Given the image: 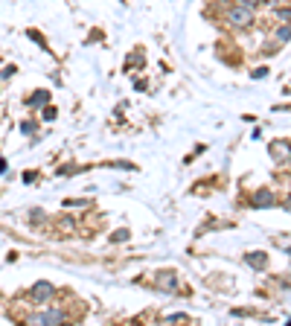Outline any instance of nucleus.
Returning a JSON list of instances; mask_svg holds the SVG:
<instances>
[{
	"label": "nucleus",
	"instance_id": "f257e3e1",
	"mask_svg": "<svg viewBox=\"0 0 291 326\" xmlns=\"http://www.w3.org/2000/svg\"><path fill=\"white\" fill-rule=\"evenodd\" d=\"M227 20H230L233 26H251V23H254V12L239 3V6H230V9H227Z\"/></svg>",
	"mask_w": 291,
	"mask_h": 326
},
{
	"label": "nucleus",
	"instance_id": "f03ea898",
	"mask_svg": "<svg viewBox=\"0 0 291 326\" xmlns=\"http://www.w3.org/2000/svg\"><path fill=\"white\" fill-rule=\"evenodd\" d=\"M29 297H32V303H50L52 297H55V289H52L50 283H38L32 292H29Z\"/></svg>",
	"mask_w": 291,
	"mask_h": 326
},
{
	"label": "nucleus",
	"instance_id": "7ed1b4c3",
	"mask_svg": "<svg viewBox=\"0 0 291 326\" xmlns=\"http://www.w3.org/2000/svg\"><path fill=\"white\" fill-rule=\"evenodd\" d=\"M29 321H32V324H61L64 315H61L58 309H50V312H38V315H32Z\"/></svg>",
	"mask_w": 291,
	"mask_h": 326
},
{
	"label": "nucleus",
	"instance_id": "20e7f679",
	"mask_svg": "<svg viewBox=\"0 0 291 326\" xmlns=\"http://www.w3.org/2000/svg\"><path fill=\"white\" fill-rule=\"evenodd\" d=\"M271 155H274V160H280V163L291 160V143H283V140L271 143Z\"/></svg>",
	"mask_w": 291,
	"mask_h": 326
},
{
	"label": "nucleus",
	"instance_id": "39448f33",
	"mask_svg": "<svg viewBox=\"0 0 291 326\" xmlns=\"http://www.w3.org/2000/svg\"><path fill=\"white\" fill-rule=\"evenodd\" d=\"M154 286H157V289H166V292H175V289H178V280H175V274L166 271V274H157Z\"/></svg>",
	"mask_w": 291,
	"mask_h": 326
},
{
	"label": "nucleus",
	"instance_id": "423d86ee",
	"mask_svg": "<svg viewBox=\"0 0 291 326\" xmlns=\"http://www.w3.org/2000/svg\"><path fill=\"white\" fill-rule=\"evenodd\" d=\"M271 204H274V195L268 189H259L257 195H254V207H271Z\"/></svg>",
	"mask_w": 291,
	"mask_h": 326
},
{
	"label": "nucleus",
	"instance_id": "0eeeda50",
	"mask_svg": "<svg viewBox=\"0 0 291 326\" xmlns=\"http://www.w3.org/2000/svg\"><path fill=\"white\" fill-rule=\"evenodd\" d=\"M47 99H50V93H47V90H38L35 96H29V105H32V108H41Z\"/></svg>",
	"mask_w": 291,
	"mask_h": 326
},
{
	"label": "nucleus",
	"instance_id": "6e6552de",
	"mask_svg": "<svg viewBox=\"0 0 291 326\" xmlns=\"http://www.w3.org/2000/svg\"><path fill=\"white\" fill-rule=\"evenodd\" d=\"M248 262L257 265V268H262V265H265V257H248Z\"/></svg>",
	"mask_w": 291,
	"mask_h": 326
},
{
	"label": "nucleus",
	"instance_id": "1a4fd4ad",
	"mask_svg": "<svg viewBox=\"0 0 291 326\" xmlns=\"http://www.w3.org/2000/svg\"><path fill=\"white\" fill-rule=\"evenodd\" d=\"M242 6H248V9H254V6H259V3H262V0H239Z\"/></svg>",
	"mask_w": 291,
	"mask_h": 326
},
{
	"label": "nucleus",
	"instance_id": "9d476101",
	"mask_svg": "<svg viewBox=\"0 0 291 326\" xmlns=\"http://www.w3.org/2000/svg\"><path fill=\"white\" fill-rule=\"evenodd\" d=\"M289 210H291V195H289Z\"/></svg>",
	"mask_w": 291,
	"mask_h": 326
}]
</instances>
